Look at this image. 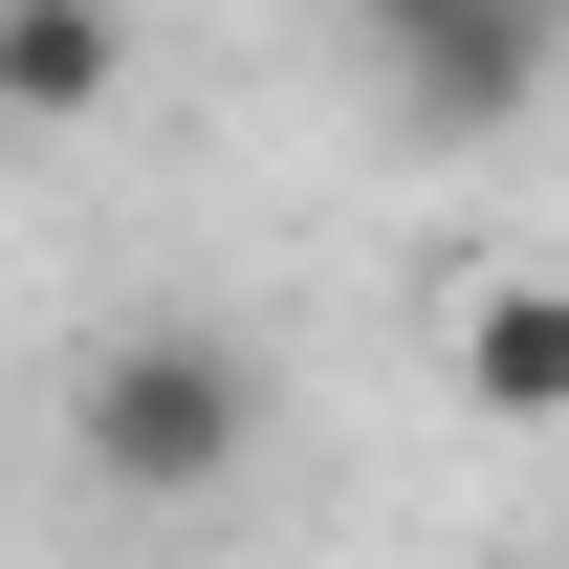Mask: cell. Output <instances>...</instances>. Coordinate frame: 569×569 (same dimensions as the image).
Returning a JSON list of instances; mask_svg holds the SVG:
<instances>
[{"instance_id": "3957f363", "label": "cell", "mask_w": 569, "mask_h": 569, "mask_svg": "<svg viewBox=\"0 0 569 569\" xmlns=\"http://www.w3.org/2000/svg\"><path fill=\"white\" fill-rule=\"evenodd\" d=\"M460 395H482L503 438L569 417V263H482V284H460Z\"/></svg>"}, {"instance_id": "7a4b0ae2", "label": "cell", "mask_w": 569, "mask_h": 569, "mask_svg": "<svg viewBox=\"0 0 569 569\" xmlns=\"http://www.w3.org/2000/svg\"><path fill=\"white\" fill-rule=\"evenodd\" d=\"M351 67H372V110H395V132H503V110H548L569 22H548V0H395Z\"/></svg>"}, {"instance_id": "277c9868", "label": "cell", "mask_w": 569, "mask_h": 569, "mask_svg": "<svg viewBox=\"0 0 569 569\" xmlns=\"http://www.w3.org/2000/svg\"><path fill=\"white\" fill-rule=\"evenodd\" d=\"M110 88H132V22H110V0H0V110H22V132H67Z\"/></svg>"}, {"instance_id": "6da1fadb", "label": "cell", "mask_w": 569, "mask_h": 569, "mask_svg": "<svg viewBox=\"0 0 569 569\" xmlns=\"http://www.w3.org/2000/svg\"><path fill=\"white\" fill-rule=\"evenodd\" d=\"M263 438H284V372H263L241 307H132V329L67 351V460L110 503H219Z\"/></svg>"}]
</instances>
